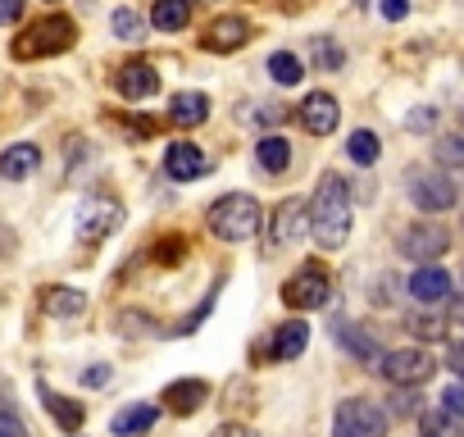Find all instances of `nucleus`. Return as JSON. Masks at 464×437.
Returning a JSON list of instances; mask_svg holds the SVG:
<instances>
[{
    "label": "nucleus",
    "mask_w": 464,
    "mask_h": 437,
    "mask_svg": "<svg viewBox=\"0 0 464 437\" xmlns=\"http://www.w3.org/2000/svg\"><path fill=\"white\" fill-rule=\"evenodd\" d=\"M169 119H173L178 128H200V123L209 119V96H205V92H178V96L169 101Z\"/></svg>",
    "instance_id": "19"
},
{
    "label": "nucleus",
    "mask_w": 464,
    "mask_h": 437,
    "mask_svg": "<svg viewBox=\"0 0 464 437\" xmlns=\"http://www.w3.org/2000/svg\"><path fill=\"white\" fill-rule=\"evenodd\" d=\"M42 164V151L33 141H14L5 155H0V178H10V182H24L33 178V169Z\"/></svg>",
    "instance_id": "20"
},
{
    "label": "nucleus",
    "mask_w": 464,
    "mask_h": 437,
    "mask_svg": "<svg viewBox=\"0 0 464 437\" xmlns=\"http://www.w3.org/2000/svg\"><path fill=\"white\" fill-rule=\"evenodd\" d=\"M296 119H301V128H305L310 137H328V132H337V123H342V105H337L333 92H310V96L296 105Z\"/></svg>",
    "instance_id": "10"
},
{
    "label": "nucleus",
    "mask_w": 464,
    "mask_h": 437,
    "mask_svg": "<svg viewBox=\"0 0 464 437\" xmlns=\"http://www.w3.org/2000/svg\"><path fill=\"white\" fill-rule=\"evenodd\" d=\"M337 342H342L355 360H364V364H378V360H382V346H378L369 333H360L355 324H337Z\"/></svg>",
    "instance_id": "25"
},
{
    "label": "nucleus",
    "mask_w": 464,
    "mask_h": 437,
    "mask_svg": "<svg viewBox=\"0 0 464 437\" xmlns=\"http://www.w3.org/2000/svg\"><path fill=\"white\" fill-rule=\"evenodd\" d=\"M110 28H114V37H119V42H141L146 19H141L137 10H114V15H110Z\"/></svg>",
    "instance_id": "30"
},
{
    "label": "nucleus",
    "mask_w": 464,
    "mask_h": 437,
    "mask_svg": "<svg viewBox=\"0 0 464 437\" xmlns=\"http://www.w3.org/2000/svg\"><path fill=\"white\" fill-rule=\"evenodd\" d=\"M123 228V205L114 196H87L78 205V238L82 242H105Z\"/></svg>",
    "instance_id": "8"
},
{
    "label": "nucleus",
    "mask_w": 464,
    "mask_h": 437,
    "mask_svg": "<svg viewBox=\"0 0 464 437\" xmlns=\"http://www.w3.org/2000/svg\"><path fill=\"white\" fill-rule=\"evenodd\" d=\"M251 42V24L242 19V15H218L209 28H205V37H200V46L209 51V55H232V51H242Z\"/></svg>",
    "instance_id": "11"
},
{
    "label": "nucleus",
    "mask_w": 464,
    "mask_h": 437,
    "mask_svg": "<svg viewBox=\"0 0 464 437\" xmlns=\"http://www.w3.org/2000/svg\"><path fill=\"white\" fill-rule=\"evenodd\" d=\"M0 437H28V428H24L10 410H0Z\"/></svg>",
    "instance_id": "42"
},
{
    "label": "nucleus",
    "mask_w": 464,
    "mask_h": 437,
    "mask_svg": "<svg viewBox=\"0 0 464 437\" xmlns=\"http://www.w3.org/2000/svg\"><path fill=\"white\" fill-rule=\"evenodd\" d=\"M119 333H123V337L155 333V315H146V310H123V315H119Z\"/></svg>",
    "instance_id": "34"
},
{
    "label": "nucleus",
    "mask_w": 464,
    "mask_h": 437,
    "mask_svg": "<svg viewBox=\"0 0 464 437\" xmlns=\"http://www.w3.org/2000/svg\"><path fill=\"white\" fill-rule=\"evenodd\" d=\"M410 296H414L419 306H441V301H450V274H446L441 265H419V269L410 274Z\"/></svg>",
    "instance_id": "15"
},
{
    "label": "nucleus",
    "mask_w": 464,
    "mask_h": 437,
    "mask_svg": "<svg viewBox=\"0 0 464 437\" xmlns=\"http://www.w3.org/2000/svg\"><path fill=\"white\" fill-rule=\"evenodd\" d=\"M419 428H423V437H464V419L446 405L419 410Z\"/></svg>",
    "instance_id": "23"
},
{
    "label": "nucleus",
    "mask_w": 464,
    "mask_h": 437,
    "mask_svg": "<svg viewBox=\"0 0 464 437\" xmlns=\"http://www.w3.org/2000/svg\"><path fill=\"white\" fill-rule=\"evenodd\" d=\"M396 251L414 265H437L446 251H450V233L441 224H432V218H419V224H410L401 238H396Z\"/></svg>",
    "instance_id": "7"
},
{
    "label": "nucleus",
    "mask_w": 464,
    "mask_h": 437,
    "mask_svg": "<svg viewBox=\"0 0 464 437\" xmlns=\"http://www.w3.org/2000/svg\"><path fill=\"white\" fill-rule=\"evenodd\" d=\"M269 78H274L278 87H296V83L305 78L301 55H292V51H274V55H269Z\"/></svg>",
    "instance_id": "28"
},
{
    "label": "nucleus",
    "mask_w": 464,
    "mask_h": 437,
    "mask_svg": "<svg viewBox=\"0 0 464 437\" xmlns=\"http://www.w3.org/2000/svg\"><path fill=\"white\" fill-rule=\"evenodd\" d=\"M42 396H46V410L55 414V423H60L64 432H78V428H82V405H78V401H69V396H60V392H51V387H42Z\"/></svg>",
    "instance_id": "27"
},
{
    "label": "nucleus",
    "mask_w": 464,
    "mask_h": 437,
    "mask_svg": "<svg viewBox=\"0 0 464 437\" xmlns=\"http://www.w3.org/2000/svg\"><path fill=\"white\" fill-rule=\"evenodd\" d=\"M328 296H333V278H328L324 265H305V269H296V274L283 283V301H287L292 310H324Z\"/></svg>",
    "instance_id": "9"
},
{
    "label": "nucleus",
    "mask_w": 464,
    "mask_h": 437,
    "mask_svg": "<svg viewBox=\"0 0 464 437\" xmlns=\"http://www.w3.org/2000/svg\"><path fill=\"white\" fill-rule=\"evenodd\" d=\"M346 155H351L360 169L378 164V155H382V141H378V132H369V128H355V132L346 137Z\"/></svg>",
    "instance_id": "26"
},
{
    "label": "nucleus",
    "mask_w": 464,
    "mask_h": 437,
    "mask_svg": "<svg viewBox=\"0 0 464 437\" xmlns=\"http://www.w3.org/2000/svg\"><path fill=\"white\" fill-rule=\"evenodd\" d=\"M150 256H155V265L173 269V265H182V260H187V238H160Z\"/></svg>",
    "instance_id": "33"
},
{
    "label": "nucleus",
    "mask_w": 464,
    "mask_h": 437,
    "mask_svg": "<svg viewBox=\"0 0 464 437\" xmlns=\"http://www.w3.org/2000/svg\"><path fill=\"white\" fill-rule=\"evenodd\" d=\"M305 218H310V238L324 251H342L351 238V187L337 173H328L305 200Z\"/></svg>",
    "instance_id": "1"
},
{
    "label": "nucleus",
    "mask_w": 464,
    "mask_h": 437,
    "mask_svg": "<svg viewBox=\"0 0 464 437\" xmlns=\"http://www.w3.org/2000/svg\"><path fill=\"white\" fill-rule=\"evenodd\" d=\"M392 387H423L437 374V360L423 346H401V351H382V360L373 364Z\"/></svg>",
    "instance_id": "5"
},
{
    "label": "nucleus",
    "mask_w": 464,
    "mask_h": 437,
    "mask_svg": "<svg viewBox=\"0 0 464 437\" xmlns=\"http://www.w3.org/2000/svg\"><path fill=\"white\" fill-rule=\"evenodd\" d=\"M441 405H446V410H455V414L464 419V378H459V383H450V387L441 392Z\"/></svg>",
    "instance_id": "40"
},
{
    "label": "nucleus",
    "mask_w": 464,
    "mask_h": 437,
    "mask_svg": "<svg viewBox=\"0 0 464 437\" xmlns=\"http://www.w3.org/2000/svg\"><path fill=\"white\" fill-rule=\"evenodd\" d=\"M305 346H310V324H305V319H287V324H278V328H274V337H269L265 355L283 364V360L305 355Z\"/></svg>",
    "instance_id": "16"
},
{
    "label": "nucleus",
    "mask_w": 464,
    "mask_h": 437,
    "mask_svg": "<svg viewBox=\"0 0 464 437\" xmlns=\"http://www.w3.org/2000/svg\"><path fill=\"white\" fill-rule=\"evenodd\" d=\"M114 87H119V96H123V101H150V96L160 92V73H155V64L132 60V64H123V69H119Z\"/></svg>",
    "instance_id": "14"
},
{
    "label": "nucleus",
    "mask_w": 464,
    "mask_h": 437,
    "mask_svg": "<svg viewBox=\"0 0 464 437\" xmlns=\"http://www.w3.org/2000/svg\"><path fill=\"white\" fill-rule=\"evenodd\" d=\"M24 19V0H0V28H10Z\"/></svg>",
    "instance_id": "41"
},
{
    "label": "nucleus",
    "mask_w": 464,
    "mask_h": 437,
    "mask_svg": "<svg viewBox=\"0 0 464 437\" xmlns=\"http://www.w3.org/2000/svg\"><path fill=\"white\" fill-rule=\"evenodd\" d=\"M283 114H287L283 105H274V101H265V105H256V110L246 105V114H242V119H256V123H265V128H274V123H283Z\"/></svg>",
    "instance_id": "35"
},
{
    "label": "nucleus",
    "mask_w": 464,
    "mask_h": 437,
    "mask_svg": "<svg viewBox=\"0 0 464 437\" xmlns=\"http://www.w3.org/2000/svg\"><path fill=\"white\" fill-rule=\"evenodd\" d=\"M187 24H191V5H187V0H155L150 28H160V33H182Z\"/></svg>",
    "instance_id": "24"
},
{
    "label": "nucleus",
    "mask_w": 464,
    "mask_h": 437,
    "mask_svg": "<svg viewBox=\"0 0 464 437\" xmlns=\"http://www.w3.org/2000/svg\"><path fill=\"white\" fill-rule=\"evenodd\" d=\"M310 55H314L319 69H342V64H346V51H342L333 37H314V42H310Z\"/></svg>",
    "instance_id": "31"
},
{
    "label": "nucleus",
    "mask_w": 464,
    "mask_h": 437,
    "mask_svg": "<svg viewBox=\"0 0 464 437\" xmlns=\"http://www.w3.org/2000/svg\"><path fill=\"white\" fill-rule=\"evenodd\" d=\"M155 419H160V405L137 401V405H123V410L110 419V432H114V437H141V432L155 428Z\"/></svg>",
    "instance_id": "18"
},
{
    "label": "nucleus",
    "mask_w": 464,
    "mask_h": 437,
    "mask_svg": "<svg viewBox=\"0 0 464 437\" xmlns=\"http://www.w3.org/2000/svg\"><path fill=\"white\" fill-rule=\"evenodd\" d=\"M164 173L173 182H196L200 173H209V160L196 141H173V146H164Z\"/></svg>",
    "instance_id": "13"
},
{
    "label": "nucleus",
    "mask_w": 464,
    "mask_h": 437,
    "mask_svg": "<svg viewBox=\"0 0 464 437\" xmlns=\"http://www.w3.org/2000/svg\"><path fill=\"white\" fill-rule=\"evenodd\" d=\"M256 160H260L265 173H287V164H292V141L278 137V132H269V137L256 141Z\"/></svg>",
    "instance_id": "22"
},
{
    "label": "nucleus",
    "mask_w": 464,
    "mask_h": 437,
    "mask_svg": "<svg viewBox=\"0 0 464 437\" xmlns=\"http://www.w3.org/2000/svg\"><path fill=\"white\" fill-rule=\"evenodd\" d=\"M269 233H274V247H292V242H301V238L310 233V218H305V200H301V196H287V200L274 209Z\"/></svg>",
    "instance_id": "12"
},
{
    "label": "nucleus",
    "mask_w": 464,
    "mask_h": 437,
    "mask_svg": "<svg viewBox=\"0 0 464 437\" xmlns=\"http://www.w3.org/2000/svg\"><path fill=\"white\" fill-rule=\"evenodd\" d=\"M437 169H464V132L437 141Z\"/></svg>",
    "instance_id": "32"
},
{
    "label": "nucleus",
    "mask_w": 464,
    "mask_h": 437,
    "mask_svg": "<svg viewBox=\"0 0 464 437\" xmlns=\"http://www.w3.org/2000/svg\"><path fill=\"white\" fill-rule=\"evenodd\" d=\"M78 42V24L69 15H46L33 28H24V37H14V60H51L73 51Z\"/></svg>",
    "instance_id": "3"
},
{
    "label": "nucleus",
    "mask_w": 464,
    "mask_h": 437,
    "mask_svg": "<svg viewBox=\"0 0 464 437\" xmlns=\"http://www.w3.org/2000/svg\"><path fill=\"white\" fill-rule=\"evenodd\" d=\"M405 128H410V132H428V128H437V110H428V105L414 110V114L405 119Z\"/></svg>",
    "instance_id": "39"
},
{
    "label": "nucleus",
    "mask_w": 464,
    "mask_h": 437,
    "mask_svg": "<svg viewBox=\"0 0 464 437\" xmlns=\"http://www.w3.org/2000/svg\"><path fill=\"white\" fill-rule=\"evenodd\" d=\"M82 383H87V387H110V383H114V369H110V364H87V369H82Z\"/></svg>",
    "instance_id": "38"
},
{
    "label": "nucleus",
    "mask_w": 464,
    "mask_h": 437,
    "mask_svg": "<svg viewBox=\"0 0 464 437\" xmlns=\"http://www.w3.org/2000/svg\"><path fill=\"white\" fill-rule=\"evenodd\" d=\"M187 5H196V0H187Z\"/></svg>",
    "instance_id": "46"
},
{
    "label": "nucleus",
    "mask_w": 464,
    "mask_h": 437,
    "mask_svg": "<svg viewBox=\"0 0 464 437\" xmlns=\"http://www.w3.org/2000/svg\"><path fill=\"white\" fill-rule=\"evenodd\" d=\"M392 414H419L414 387H396V392H392Z\"/></svg>",
    "instance_id": "37"
},
{
    "label": "nucleus",
    "mask_w": 464,
    "mask_h": 437,
    "mask_svg": "<svg viewBox=\"0 0 464 437\" xmlns=\"http://www.w3.org/2000/svg\"><path fill=\"white\" fill-rule=\"evenodd\" d=\"M160 401H164V410H173V414H196L205 401H209V383H200V378H178V383H169L164 392H160Z\"/></svg>",
    "instance_id": "17"
},
{
    "label": "nucleus",
    "mask_w": 464,
    "mask_h": 437,
    "mask_svg": "<svg viewBox=\"0 0 464 437\" xmlns=\"http://www.w3.org/2000/svg\"><path fill=\"white\" fill-rule=\"evenodd\" d=\"M205 224H209V233L218 238V242H251L256 233H260V224H265V209H260V200L251 196V191H227V196H218L209 209H205Z\"/></svg>",
    "instance_id": "2"
},
{
    "label": "nucleus",
    "mask_w": 464,
    "mask_h": 437,
    "mask_svg": "<svg viewBox=\"0 0 464 437\" xmlns=\"http://www.w3.org/2000/svg\"><path fill=\"white\" fill-rule=\"evenodd\" d=\"M209 437H260L256 428H246V423H223V428H214Z\"/></svg>",
    "instance_id": "45"
},
{
    "label": "nucleus",
    "mask_w": 464,
    "mask_h": 437,
    "mask_svg": "<svg viewBox=\"0 0 464 437\" xmlns=\"http://www.w3.org/2000/svg\"><path fill=\"white\" fill-rule=\"evenodd\" d=\"M333 437H387V410L364 396H346L333 414Z\"/></svg>",
    "instance_id": "6"
},
{
    "label": "nucleus",
    "mask_w": 464,
    "mask_h": 437,
    "mask_svg": "<svg viewBox=\"0 0 464 437\" xmlns=\"http://www.w3.org/2000/svg\"><path fill=\"white\" fill-rule=\"evenodd\" d=\"M410 15V0H382V19H392V24H401Z\"/></svg>",
    "instance_id": "44"
},
{
    "label": "nucleus",
    "mask_w": 464,
    "mask_h": 437,
    "mask_svg": "<svg viewBox=\"0 0 464 437\" xmlns=\"http://www.w3.org/2000/svg\"><path fill=\"white\" fill-rule=\"evenodd\" d=\"M405 191H410V200L423 214L455 209V200H459V187L450 182V169H410L405 173Z\"/></svg>",
    "instance_id": "4"
},
{
    "label": "nucleus",
    "mask_w": 464,
    "mask_h": 437,
    "mask_svg": "<svg viewBox=\"0 0 464 437\" xmlns=\"http://www.w3.org/2000/svg\"><path fill=\"white\" fill-rule=\"evenodd\" d=\"M459 119H464V110H459Z\"/></svg>",
    "instance_id": "47"
},
{
    "label": "nucleus",
    "mask_w": 464,
    "mask_h": 437,
    "mask_svg": "<svg viewBox=\"0 0 464 437\" xmlns=\"http://www.w3.org/2000/svg\"><path fill=\"white\" fill-rule=\"evenodd\" d=\"M209 310H214V292H209V296H205V301H200V306H196V310H191V315H187V319H182L173 333H182V337H187V333H196V328H200V319H205Z\"/></svg>",
    "instance_id": "36"
},
{
    "label": "nucleus",
    "mask_w": 464,
    "mask_h": 437,
    "mask_svg": "<svg viewBox=\"0 0 464 437\" xmlns=\"http://www.w3.org/2000/svg\"><path fill=\"white\" fill-rule=\"evenodd\" d=\"M446 369H450L455 378H464V342H450V351H446Z\"/></svg>",
    "instance_id": "43"
},
{
    "label": "nucleus",
    "mask_w": 464,
    "mask_h": 437,
    "mask_svg": "<svg viewBox=\"0 0 464 437\" xmlns=\"http://www.w3.org/2000/svg\"><path fill=\"white\" fill-rule=\"evenodd\" d=\"M405 328H410V333H414L419 342H441L450 324H446L441 315H428V310H410V315H405Z\"/></svg>",
    "instance_id": "29"
},
{
    "label": "nucleus",
    "mask_w": 464,
    "mask_h": 437,
    "mask_svg": "<svg viewBox=\"0 0 464 437\" xmlns=\"http://www.w3.org/2000/svg\"><path fill=\"white\" fill-rule=\"evenodd\" d=\"M42 310L51 319H78L87 310V292H78V287H46L42 292Z\"/></svg>",
    "instance_id": "21"
}]
</instances>
